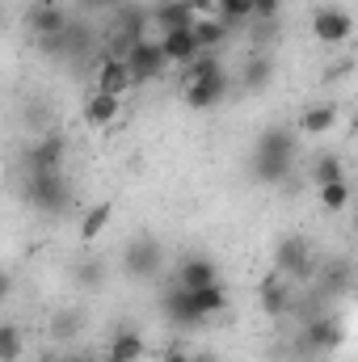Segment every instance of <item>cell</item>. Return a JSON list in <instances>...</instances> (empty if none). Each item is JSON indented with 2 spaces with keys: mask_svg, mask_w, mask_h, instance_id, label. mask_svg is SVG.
<instances>
[{
  "mask_svg": "<svg viewBox=\"0 0 358 362\" xmlns=\"http://www.w3.org/2000/svg\"><path fill=\"white\" fill-rule=\"evenodd\" d=\"M25 354V329L17 320H0V362H21Z\"/></svg>",
  "mask_w": 358,
  "mask_h": 362,
  "instance_id": "44dd1931",
  "label": "cell"
},
{
  "mask_svg": "<svg viewBox=\"0 0 358 362\" xmlns=\"http://www.w3.org/2000/svg\"><path fill=\"white\" fill-rule=\"evenodd\" d=\"M219 282V270L211 257H185L178 270V286L181 291H202V286H215Z\"/></svg>",
  "mask_w": 358,
  "mask_h": 362,
  "instance_id": "8fae6325",
  "label": "cell"
},
{
  "mask_svg": "<svg viewBox=\"0 0 358 362\" xmlns=\"http://www.w3.org/2000/svg\"><path fill=\"white\" fill-rule=\"evenodd\" d=\"M270 76H274V64L270 59H249V68H245V85L249 89H266Z\"/></svg>",
  "mask_w": 358,
  "mask_h": 362,
  "instance_id": "4316f807",
  "label": "cell"
},
{
  "mask_svg": "<svg viewBox=\"0 0 358 362\" xmlns=\"http://www.w3.org/2000/svg\"><path fill=\"white\" fill-rule=\"evenodd\" d=\"M131 85H135V81H131L127 64H122V59H110V55H105V64L97 68V93H110V97H118V101H122V97L131 93Z\"/></svg>",
  "mask_w": 358,
  "mask_h": 362,
  "instance_id": "2e32d148",
  "label": "cell"
},
{
  "mask_svg": "<svg viewBox=\"0 0 358 362\" xmlns=\"http://www.w3.org/2000/svg\"><path fill=\"white\" fill-rule=\"evenodd\" d=\"M8 295H13V274L0 266V299H8Z\"/></svg>",
  "mask_w": 358,
  "mask_h": 362,
  "instance_id": "f546056e",
  "label": "cell"
},
{
  "mask_svg": "<svg viewBox=\"0 0 358 362\" xmlns=\"http://www.w3.org/2000/svg\"><path fill=\"white\" fill-rule=\"evenodd\" d=\"M337 127V110L325 101V105H308L304 110V118H299V131H308V135H325V131H333Z\"/></svg>",
  "mask_w": 358,
  "mask_h": 362,
  "instance_id": "7402d4cb",
  "label": "cell"
},
{
  "mask_svg": "<svg viewBox=\"0 0 358 362\" xmlns=\"http://www.w3.org/2000/svg\"><path fill=\"white\" fill-rule=\"evenodd\" d=\"M308 262H312V249H308L304 236L278 240V249H274V274H282L287 282H291V278H304V274H308Z\"/></svg>",
  "mask_w": 358,
  "mask_h": 362,
  "instance_id": "52a82bcc",
  "label": "cell"
},
{
  "mask_svg": "<svg viewBox=\"0 0 358 362\" xmlns=\"http://www.w3.org/2000/svg\"><path fill=\"white\" fill-rule=\"evenodd\" d=\"M122 64H127V72H131V81L135 85H148V81H161V72L169 68L165 64V51H161V42L156 38H135V42H127V51H122Z\"/></svg>",
  "mask_w": 358,
  "mask_h": 362,
  "instance_id": "3957f363",
  "label": "cell"
},
{
  "mask_svg": "<svg viewBox=\"0 0 358 362\" xmlns=\"http://www.w3.org/2000/svg\"><path fill=\"white\" fill-rule=\"evenodd\" d=\"M148 21H152L161 34H169V30H190V25H194V13H190L185 0H165V4H156V8L148 13Z\"/></svg>",
  "mask_w": 358,
  "mask_h": 362,
  "instance_id": "9a60e30c",
  "label": "cell"
},
{
  "mask_svg": "<svg viewBox=\"0 0 358 362\" xmlns=\"http://www.w3.org/2000/svg\"><path fill=\"white\" fill-rule=\"evenodd\" d=\"M190 34H194L198 51H215V47H224V38H228V25H224L219 17H194Z\"/></svg>",
  "mask_w": 358,
  "mask_h": 362,
  "instance_id": "ffe728a7",
  "label": "cell"
},
{
  "mask_svg": "<svg viewBox=\"0 0 358 362\" xmlns=\"http://www.w3.org/2000/svg\"><path fill=\"white\" fill-rule=\"evenodd\" d=\"M25 202L42 215H59L72 206V181L64 173H30L25 181Z\"/></svg>",
  "mask_w": 358,
  "mask_h": 362,
  "instance_id": "7a4b0ae2",
  "label": "cell"
},
{
  "mask_svg": "<svg viewBox=\"0 0 358 362\" xmlns=\"http://www.w3.org/2000/svg\"><path fill=\"white\" fill-rule=\"evenodd\" d=\"M0 21H4V4H0Z\"/></svg>",
  "mask_w": 358,
  "mask_h": 362,
  "instance_id": "e575fe53",
  "label": "cell"
},
{
  "mask_svg": "<svg viewBox=\"0 0 358 362\" xmlns=\"http://www.w3.org/2000/svg\"><path fill=\"white\" fill-rule=\"evenodd\" d=\"M81 4H89V8H122V0H81Z\"/></svg>",
  "mask_w": 358,
  "mask_h": 362,
  "instance_id": "4dcf8cb0",
  "label": "cell"
},
{
  "mask_svg": "<svg viewBox=\"0 0 358 362\" xmlns=\"http://www.w3.org/2000/svg\"><path fill=\"white\" fill-rule=\"evenodd\" d=\"M156 42H161V51H165V64H178V68H185V64L198 55V42H194L190 30H169V34H161Z\"/></svg>",
  "mask_w": 358,
  "mask_h": 362,
  "instance_id": "e0dca14e",
  "label": "cell"
},
{
  "mask_svg": "<svg viewBox=\"0 0 358 362\" xmlns=\"http://www.w3.org/2000/svg\"><path fill=\"white\" fill-rule=\"evenodd\" d=\"M64 156H68L64 139L59 135H47V139H38L25 152V165H30V173H64Z\"/></svg>",
  "mask_w": 358,
  "mask_h": 362,
  "instance_id": "9c48e42d",
  "label": "cell"
},
{
  "mask_svg": "<svg viewBox=\"0 0 358 362\" xmlns=\"http://www.w3.org/2000/svg\"><path fill=\"white\" fill-rule=\"evenodd\" d=\"M295 131L291 127H270L253 144V177L262 185H278L291 177V160H295Z\"/></svg>",
  "mask_w": 358,
  "mask_h": 362,
  "instance_id": "6da1fadb",
  "label": "cell"
},
{
  "mask_svg": "<svg viewBox=\"0 0 358 362\" xmlns=\"http://www.w3.org/2000/svg\"><path fill=\"white\" fill-rule=\"evenodd\" d=\"M165 316H169L173 325H181V329H190V325H194V316H190V308H185V291H181L178 282L165 291Z\"/></svg>",
  "mask_w": 358,
  "mask_h": 362,
  "instance_id": "603a6c76",
  "label": "cell"
},
{
  "mask_svg": "<svg viewBox=\"0 0 358 362\" xmlns=\"http://www.w3.org/2000/svg\"><path fill=\"white\" fill-rule=\"evenodd\" d=\"M114 219V202L110 198H101V202H93L89 211H85V219H81V228H76V236L85 240V245H93L101 232H105V223Z\"/></svg>",
  "mask_w": 358,
  "mask_h": 362,
  "instance_id": "d6986e66",
  "label": "cell"
},
{
  "mask_svg": "<svg viewBox=\"0 0 358 362\" xmlns=\"http://www.w3.org/2000/svg\"><path fill=\"white\" fill-rule=\"evenodd\" d=\"M165 362H190V354H185V350H169V354H165Z\"/></svg>",
  "mask_w": 358,
  "mask_h": 362,
  "instance_id": "1f68e13d",
  "label": "cell"
},
{
  "mask_svg": "<svg viewBox=\"0 0 358 362\" xmlns=\"http://www.w3.org/2000/svg\"><path fill=\"white\" fill-rule=\"evenodd\" d=\"M258 299H262V312L266 316H282V312H291V282L282 278V274H270L266 282L258 286Z\"/></svg>",
  "mask_w": 358,
  "mask_h": 362,
  "instance_id": "4fadbf2b",
  "label": "cell"
},
{
  "mask_svg": "<svg viewBox=\"0 0 358 362\" xmlns=\"http://www.w3.org/2000/svg\"><path fill=\"white\" fill-rule=\"evenodd\" d=\"M144 350H148V341H144L139 329H118L105 346V362H139Z\"/></svg>",
  "mask_w": 358,
  "mask_h": 362,
  "instance_id": "7c38bea8",
  "label": "cell"
},
{
  "mask_svg": "<svg viewBox=\"0 0 358 362\" xmlns=\"http://www.w3.org/2000/svg\"><path fill=\"white\" fill-rule=\"evenodd\" d=\"M30 25H34L38 38H55V34H64V30L72 25V17H68L55 0H38V4L30 8Z\"/></svg>",
  "mask_w": 358,
  "mask_h": 362,
  "instance_id": "30bf717a",
  "label": "cell"
},
{
  "mask_svg": "<svg viewBox=\"0 0 358 362\" xmlns=\"http://www.w3.org/2000/svg\"><path fill=\"white\" fill-rule=\"evenodd\" d=\"M278 13H282V0H249V17L258 21H278Z\"/></svg>",
  "mask_w": 358,
  "mask_h": 362,
  "instance_id": "83f0119b",
  "label": "cell"
},
{
  "mask_svg": "<svg viewBox=\"0 0 358 362\" xmlns=\"http://www.w3.org/2000/svg\"><path fill=\"white\" fill-rule=\"evenodd\" d=\"M354 34V17L346 13V8H316L312 13V38L316 42H325V47H342L346 38Z\"/></svg>",
  "mask_w": 358,
  "mask_h": 362,
  "instance_id": "5b68a950",
  "label": "cell"
},
{
  "mask_svg": "<svg viewBox=\"0 0 358 362\" xmlns=\"http://www.w3.org/2000/svg\"><path fill=\"white\" fill-rule=\"evenodd\" d=\"M185 308H190L194 325H202V320L228 312V286L215 282V286H202V291H185Z\"/></svg>",
  "mask_w": 358,
  "mask_h": 362,
  "instance_id": "ba28073f",
  "label": "cell"
},
{
  "mask_svg": "<svg viewBox=\"0 0 358 362\" xmlns=\"http://www.w3.org/2000/svg\"><path fill=\"white\" fill-rule=\"evenodd\" d=\"M59 362H93L89 354H68V358H59Z\"/></svg>",
  "mask_w": 358,
  "mask_h": 362,
  "instance_id": "d6a6232c",
  "label": "cell"
},
{
  "mask_svg": "<svg viewBox=\"0 0 358 362\" xmlns=\"http://www.w3.org/2000/svg\"><path fill=\"white\" fill-rule=\"evenodd\" d=\"M346 341V329L337 316H312L308 329H304V350L308 354H329V350H342Z\"/></svg>",
  "mask_w": 358,
  "mask_h": 362,
  "instance_id": "8992f818",
  "label": "cell"
},
{
  "mask_svg": "<svg viewBox=\"0 0 358 362\" xmlns=\"http://www.w3.org/2000/svg\"><path fill=\"white\" fill-rule=\"evenodd\" d=\"M329 181H346V165H342V156H333V152H325V156L316 160V185H329Z\"/></svg>",
  "mask_w": 358,
  "mask_h": 362,
  "instance_id": "484cf974",
  "label": "cell"
},
{
  "mask_svg": "<svg viewBox=\"0 0 358 362\" xmlns=\"http://www.w3.org/2000/svg\"><path fill=\"white\" fill-rule=\"evenodd\" d=\"M118 114H122V101H118V97L97 93V89L85 97V122H89V127H105V122H114Z\"/></svg>",
  "mask_w": 358,
  "mask_h": 362,
  "instance_id": "ac0fdd59",
  "label": "cell"
},
{
  "mask_svg": "<svg viewBox=\"0 0 358 362\" xmlns=\"http://www.w3.org/2000/svg\"><path fill=\"white\" fill-rule=\"evenodd\" d=\"M215 17L232 30V25H245V21H253L249 17V0H215Z\"/></svg>",
  "mask_w": 358,
  "mask_h": 362,
  "instance_id": "cb8c5ba5",
  "label": "cell"
},
{
  "mask_svg": "<svg viewBox=\"0 0 358 362\" xmlns=\"http://www.w3.org/2000/svg\"><path fill=\"white\" fill-rule=\"evenodd\" d=\"M190 362H215L211 354H190Z\"/></svg>",
  "mask_w": 358,
  "mask_h": 362,
  "instance_id": "836d02e7",
  "label": "cell"
},
{
  "mask_svg": "<svg viewBox=\"0 0 358 362\" xmlns=\"http://www.w3.org/2000/svg\"><path fill=\"white\" fill-rule=\"evenodd\" d=\"M224 93H228V72L224 76H211V81H194V85H185V105L190 110H211V105H219L224 101Z\"/></svg>",
  "mask_w": 358,
  "mask_h": 362,
  "instance_id": "5bb4252c",
  "label": "cell"
},
{
  "mask_svg": "<svg viewBox=\"0 0 358 362\" xmlns=\"http://www.w3.org/2000/svg\"><path fill=\"white\" fill-rule=\"evenodd\" d=\"M161 262H165V249H161V240H152V236H139V240H131V245L122 249V270L131 274V278H139V282L156 278V274H161Z\"/></svg>",
  "mask_w": 358,
  "mask_h": 362,
  "instance_id": "277c9868",
  "label": "cell"
},
{
  "mask_svg": "<svg viewBox=\"0 0 358 362\" xmlns=\"http://www.w3.org/2000/svg\"><path fill=\"white\" fill-rule=\"evenodd\" d=\"M321 206H325V211H346V206H350V181H329V185H321Z\"/></svg>",
  "mask_w": 358,
  "mask_h": 362,
  "instance_id": "d4e9b609",
  "label": "cell"
},
{
  "mask_svg": "<svg viewBox=\"0 0 358 362\" xmlns=\"http://www.w3.org/2000/svg\"><path fill=\"white\" fill-rule=\"evenodd\" d=\"M76 278H81V286L97 291V286H101V278H105V270H101L97 262H89V266H81V270H76Z\"/></svg>",
  "mask_w": 358,
  "mask_h": 362,
  "instance_id": "f1b7e54d",
  "label": "cell"
}]
</instances>
